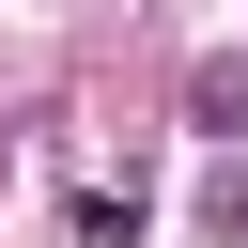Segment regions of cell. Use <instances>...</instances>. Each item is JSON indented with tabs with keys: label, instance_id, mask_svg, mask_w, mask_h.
Returning a JSON list of instances; mask_svg holds the SVG:
<instances>
[{
	"label": "cell",
	"instance_id": "1",
	"mask_svg": "<svg viewBox=\"0 0 248 248\" xmlns=\"http://www.w3.org/2000/svg\"><path fill=\"white\" fill-rule=\"evenodd\" d=\"M186 124H202V140H248V46L186 62Z\"/></svg>",
	"mask_w": 248,
	"mask_h": 248
},
{
	"label": "cell",
	"instance_id": "2",
	"mask_svg": "<svg viewBox=\"0 0 248 248\" xmlns=\"http://www.w3.org/2000/svg\"><path fill=\"white\" fill-rule=\"evenodd\" d=\"M202 232H217V248H248V155H217V170H202Z\"/></svg>",
	"mask_w": 248,
	"mask_h": 248
}]
</instances>
